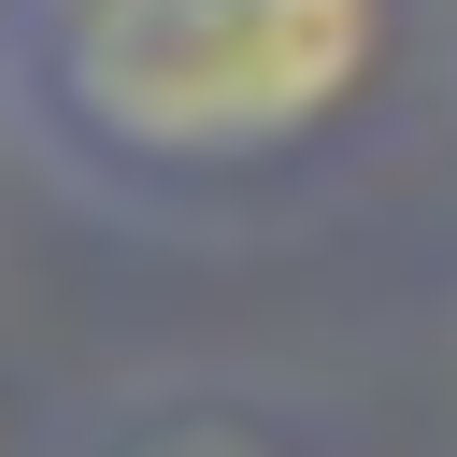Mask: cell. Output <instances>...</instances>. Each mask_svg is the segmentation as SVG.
I'll return each instance as SVG.
<instances>
[{"mask_svg": "<svg viewBox=\"0 0 457 457\" xmlns=\"http://www.w3.org/2000/svg\"><path fill=\"white\" fill-rule=\"evenodd\" d=\"M129 457H271V443L228 428V414H186V428H157V443H129Z\"/></svg>", "mask_w": 457, "mask_h": 457, "instance_id": "cell-2", "label": "cell"}, {"mask_svg": "<svg viewBox=\"0 0 457 457\" xmlns=\"http://www.w3.org/2000/svg\"><path fill=\"white\" fill-rule=\"evenodd\" d=\"M400 57V0H29V100L129 171H271Z\"/></svg>", "mask_w": 457, "mask_h": 457, "instance_id": "cell-1", "label": "cell"}]
</instances>
